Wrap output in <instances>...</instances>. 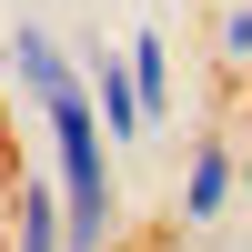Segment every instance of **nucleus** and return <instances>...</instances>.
Masks as SVG:
<instances>
[{"label":"nucleus","mask_w":252,"mask_h":252,"mask_svg":"<svg viewBox=\"0 0 252 252\" xmlns=\"http://www.w3.org/2000/svg\"><path fill=\"white\" fill-rule=\"evenodd\" d=\"M10 81H20V101H31L40 141H51V182H61V212H71V252H101L111 222H121V172H111V131H101V111H91L81 61L61 51L40 20H20L10 31Z\"/></svg>","instance_id":"f257e3e1"},{"label":"nucleus","mask_w":252,"mask_h":252,"mask_svg":"<svg viewBox=\"0 0 252 252\" xmlns=\"http://www.w3.org/2000/svg\"><path fill=\"white\" fill-rule=\"evenodd\" d=\"M232 192H242V141H232V131H202L192 161H182V222L212 232V222L232 212Z\"/></svg>","instance_id":"f03ea898"},{"label":"nucleus","mask_w":252,"mask_h":252,"mask_svg":"<svg viewBox=\"0 0 252 252\" xmlns=\"http://www.w3.org/2000/svg\"><path fill=\"white\" fill-rule=\"evenodd\" d=\"M81 81H91V111H101V131H111V141H141V131H152V111H141L131 61H121V51H101V40H91V51H81Z\"/></svg>","instance_id":"7ed1b4c3"},{"label":"nucleus","mask_w":252,"mask_h":252,"mask_svg":"<svg viewBox=\"0 0 252 252\" xmlns=\"http://www.w3.org/2000/svg\"><path fill=\"white\" fill-rule=\"evenodd\" d=\"M10 252H71V212H61V182L51 172H20L10 182Z\"/></svg>","instance_id":"20e7f679"},{"label":"nucleus","mask_w":252,"mask_h":252,"mask_svg":"<svg viewBox=\"0 0 252 252\" xmlns=\"http://www.w3.org/2000/svg\"><path fill=\"white\" fill-rule=\"evenodd\" d=\"M121 61H131L141 111H152V121H172V111H182V81H172V31H152V20H141V31L121 40Z\"/></svg>","instance_id":"39448f33"},{"label":"nucleus","mask_w":252,"mask_h":252,"mask_svg":"<svg viewBox=\"0 0 252 252\" xmlns=\"http://www.w3.org/2000/svg\"><path fill=\"white\" fill-rule=\"evenodd\" d=\"M202 10H212V61L252 81V0H202Z\"/></svg>","instance_id":"423d86ee"}]
</instances>
